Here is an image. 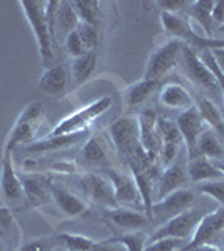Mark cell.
<instances>
[{
    "mask_svg": "<svg viewBox=\"0 0 224 251\" xmlns=\"http://www.w3.org/2000/svg\"><path fill=\"white\" fill-rule=\"evenodd\" d=\"M19 5L22 7L28 25L37 39L39 54L44 67H52L54 66V50H52V37L46 17V2H42V0H20Z\"/></svg>",
    "mask_w": 224,
    "mask_h": 251,
    "instance_id": "cell-1",
    "label": "cell"
},
{
    "mask_svg": "<svg viewBox=\"0 0 224 251\" xmlns=\"http://www.w3.org/2000/svg\"><path fill=\"white\" fill-rule=\"evenodd\" d=\"M112 106V97L105 96L100 99L94 100L89 106H85L79 111L72 112L67 117H64L59 124L55 126L50 131L49 136H62V134H72V132H80V131H87V127L91 126V123L100 117Z\"/></svg>",
    "mask_w": 224,
    "mask_h": 251,
    "instance_id": "cell-2",
    "label": "cell"
},
{
    "mask_svg": "<svg viewBox=\"0 0 224 251\" xmlns=\"http://www.w3.org/2000/svg\"><path fill=\"white\" fill-rule=\"evenodd\" d=\"M46 116V109L42 102H30L19 116L17 123L12 127L9 137L5 141V151L12 152L20 144H30L37 132L40 123Z\"/></svg>",
    "mask_w": 224,
    "mask_h": 251,
    "instance_id": "cell-3",
    "label": "cell"
},
{
    "mask_svg": "<svg viewBox=\"0 0 224 251\" xmlns=\"http://www.w3.org/2000/svg\"><path fill=\"white\" fill-rule=\"evenodd\" d=\"M204 214L206 211H202L201 208H191L184 213L177 214V216H173L171 220L164 221L152 233V236L149 238V241L162 240V238H176V240L181 241L191 240Z\"/></svg>",
    "mask_w": 224,
    "mask_h": 251,
    "instance_id": "cell-4",
    "label": "cell"
},
{
    "mask_svg": "<svg viewBox=\"0 0 224 251\" xmlns=\"http://www.w3.org/2000/svg\"><path fill=\"white\" fill-rule=\"evenodd\" d=\"M181 46L182 42L177 39H173L161 46L157 50L150 54V57L146 64L144 77L149 80H161L168 72L173 71L177 66L179 59H181Z\"/></svg>",
    "mask_w": 224,
    "mask_h": 251,
    "instance_id": "cell-5",
    "label": "cell"
},
{
    "mask_svg": "<svg viewBox=\"0 0 224 251\" xmlns=\"http://www.w3.org/2000/svg\"><path fill=\"white\" fill-rule=\"evenodd\" d=\"M80 188L85 198L92 201V203L102 206L105 209L117 208V201L114 196V188L111 181L104 176V174L97 173H87L80 177Z\"/></svg>",
    "mask_w": 224,
    "mask_h": 251,
    "instance_id": "cell-6",
    "label": "cell"
},
{
    "mask_svg": "<svg viewBox=\"0 0 224 251\" xmlns=\"http://www.w3.org/2000/svg\"><path fill=\"white\" fill-rule=\"evenodd\" d=\"M196 204V194H194L191 189H177V191L168 194L162 200L154 201L152 204V214H150V220H164L166 221L171 220L173 216H177V214L187 211L193 206Z\"/></svg>",
    "mask_w": 224,
    "mask_h": 251,
    "instance_id": "cell-7",
    "label": "cell"
},
{
    "mask_svg": "<svg viewBox=\"0 0 224 251\" xmlns=\"http://www.w3.org/2000/svg\"><path fill=\"white\" fill-rule=\"evenodd\" d=\"M176 126L181 132L182 137V144L186 146V152H187V159H193L198 156V139L202 134V131L207 127L204 124V121L201 119L198 107L193 106L186 111H182V114L177 117Z\"/></svg>",
    "mask_w": 224,
    "mask_h": 251,
    "instance_id": "cell-8",
    "label": "cell"
},
{
    "mask_svg": "<svg viewBox=\"0 0 224 251\" xmlns=\"http://www.w3.org/2000/svg\"><path fill=\"white\" fill-rule=\"evenodd\" d=\"M223 233H224V208H219L216 211L206 213L202 216V220L198 225L193 238L179 251H189L199 245H207V243L213 245V241L218 240Z\"/></svg>",
    "mask_w": 224,
    "mask_h": 251,
    "instance_id": "cell-9",
    "label": "cell"
},
{
    "mask_svg": "<svg viewBox=\"0 0 224 251\" xmlns=\"http://www.w3.org/2000/svg\"><path fill=\"white\" fill-rule=\"evenodd\" d=\"M181 59L187 75H189V79L194 84H198L202 89H207V91H218L219 86L216 82L214 74L204 66V62L199 59V55L194 52V49L184 42L181 46Z\"/></svg>",
    "mask_w": 224,
    "mask_h": 251,
    "instance_id": "cell-10",
    "label": "cell"
},
{
    "mask_svg": "<svg viewBox=\"0 0 224 251\" xmlns=\"http://www.w3.org/2000/svg\"><path fill=\"white\" fill-rule=\"evenodd\" d=\"M20 183L24 188V196L28 201V204L37 208V206L47 204L52 201V194H50V177L46 174L40 173H25V174H19Z\"/></svg>",
    "mask_w": 224,
    "mask_h": 251,
    "instance_id": "cell-11",
    "label": "cell"
},
{
    "mask_svg": "<svg viewBox=\"0 0 224 251\" xmlns=\"http://www.w3.org/2000/svg\"><path fill=\"white\" fill-rule=\"evenodd\" d=\"M157 119L159 117L156 114V111H152V109H146L137 117L139 129H141V146L144 149L150 164H154V159L161 152V137H159L156 127Z\"/></svg>",
    "mask_w": 224,
    "mask_h": 251,
    "instance_id": "cell-12",
    "label": "cell"
},
{
    "mask_svg": "<svg viewBox=\"0 0 224 251\" xmlns=\"http://www.w3.org/2000/svg\"><path fill=\"white\" fill-rule=\"evenodd\" d=\"M0 189H2L3 200L7 203H19L24 198V188L20 183L19 174L15 173L14 163H12V152L3 151L2 159V173H0Z\"/></svg>",
    "mask_w": 224,
    "mask_h": 251,
    "instance_id": "cell-13",
    "label": "cell"
},
{
    "mask_svg": "<svg viewBox=\"0 0 224 251\" xmlns=\"http://www.w3.org/2000/svg\"><path fill=\"white\" fill-rule=\"evenodd\" d=\"M89 139V131L72 132V134H62V136H47L46 139L32 141L30 144L25 146V151L37 154V152H52L59 149H66L69 146L79 144L82 141Z\"/></svg>",
    "mask_w": 224,
    "mask_h": 251,
    "instance_id": "cell-14",
    "label": "cell"
},
{
    "mask_svg": "<svg viewBox=\"0 0 224 251\" xmlns=\"http://www.w3.org/2000/svg\"><path fill=\"white\" fill-rule=\"evenodd\" d=\"M50 194H52V201L55 203L57 208L69 218L80 216V214L87 211V203L84 200H80L77 194L69 191L67 188H64V186L52 184Z\"/></svg>",
    "mask_w": 224,
    "mask_h": 251,
    "instance_id": "cell-15",
    "label": "cell"
},
{
    "mask_svg": "<svg viewBox=\"0 0 224 251\" xmlns=\"http://www.w3.org/2000/svg\"><path fill=\"white\" fill-rule=\"evenodd\" d=\"M69 86V72L62 64H54L44 71L42 77L39 80V89L47 96L59 97L67 91Z\"/></svg>",
    "mask_w": 224,
    "mask_h": 251,
    "instance_id": "cell-16",
    "label": "cell"
},
{
    "mask_svg": "<svg viewBox=\"0 0 224 251\" xmlns=\"http://www.w3.org/2000/svg\"><path fill=\"white\" fill-rule=\"evenodd\" d=\"M107 171V179L111 181L114 188V196H116L117 204H134L141 201L139 191H137L136 181L132 176H125V174H119L112 169H105Z\"/></svg>",
    "mask_w": 224,
    "mask_h": 251,
    "instance_id": "cell-17",
    "label": "cell"
},
{
    "mask_svg": "<svg viewBox=\"0 0 224 251\" xmlns=\"http://www.w3.org/2000/svg\"><path fill=\"white\" fill-rule=\"evenodd\" d=\"M186 176H187V169L184 164L173 163L171 166H168L157 179V193H156L157 200H162L168 194L181 189L182 184L186 183Z\"/></svg>",
    "mask_w": 224,
    "mask_h": 251,
    "instance_id": "cell-18",
    "label": "cell"
},
{
    "mask_svg": "<svg viewBox=\"0 0 224 251\" xmlns=\"http://www.w3.org/2000/svg\"><path fill=\"white\" fill-rule=\"evenodd\" d=\"M105 218L111 223H114L119 229H124L125 233L139 231L149 221V218L144 213L134 211V209H122V208L107 209L105 211Z\"/></svg>",
    "mask_w": 224,
    "mask_h": 251,
    "instance_id": "cell-19",
    "label": "cell"
},
{
    "mask_svg": "<svg viewBox=\"0 0 224 251\" xmlns=\"http://www.w3.org/2000/svg\"><path fill=\"white\" fill-rule=\"evenodd\" d=\"M159 100L162 106L171 109H189L194 106L193 96L186 91L181 84L177 82H168L161 87L159 92Z\"/></svg>",
    "mask_w": 224,
    "mask_h": 251,
    "instance_id": "cell-20",
    "label": "cell"
},
{
    "mask_svg": "<svg viewBox=\"0 0 224 251\" xmlns=\"http://www.w3.org/2000/svg\"><path fill=\"white\" fill-rule=\"evenodd\" d=\"M161 24L164 27V30L171 34L173 37L184 44H191V40L194 37V29L189 24V20L182 17L181 14H169V12H161Z\"/></svg>",
    "mask_w": 224,
    "mask_h": 251,
    "instance_id": "cell-21",
    "label": "cell"
},
{
    "mask_svg": "<svg viewBox=\"0 0 224 251\" xmlns=\"http://www.w3.org/2000/svg\"><path fill=\"white\" fill-rule=\"evenodd\" d=\"M187 174L194 183H204V181L218 179V177H224L223 173L219 171V168L213 163L211 159H207L204 156H196L193 159H187Z\"/></svg>",
    "mask_w": 224,
    "mask_h": 251,
    "instance_id": "cell-22",
    "label": "cell"
},
{
    "mask_svg": "<svg viewBox=\"0 0 224 251\" xmlns=\"http://www.w3.org/2000/svg\"><path fill=\"white\" fill-rule=\"evenodd\" d=\"M161 87V80H149V79H141L137 82H134L132 86H129L124 92V102L129 109L137 107L141 104H144L157 89Z\"/></svg>",
    "mask_w": 224,
    "mask_h": 251,
    "instance_id": "cell-23",
    "label": "cell"
},
{
    "mask_svg": "<svg viewBox=\"0 0 224 251\" xmlns=\"http://www.w3.org/2000/svg\"><path fill=\"white\" fill-rule=\"evenodd\" d=\"M80 24L79 17H77V12L72 5V2H59L55 12V37L57 34L60 35V39L66 40V37L71 32L77 29V25Z\"/></svg>",
    "mask_w": 224,
    "mask_h": 251,
    "instance_id": "cell-24",
    "label": "cell"
},
{
    "mask_svg": "<svg viewBox=\"0 0 224 251\" xmlns=\"http://www.w3.org/2000/svg\"><path fill=\"white\" fill-rule=\"evenodd\" d=\"M198 156H204L211 161H223L224 159V146L213 129L206 127L198 139Z\"/></svg>",
    "mask_w": 224,
    "mask_h": 251,
    "instance_id": "cell-25",
    "label": "cell"
},
{
    "mask_svg": "<svg viewBox=\"0 0 224 251\" xmlns=\"http://www.w3.org/2000/svg\"><path fill=\"white\" fill-rule=\"evenodd\" d=\"M214 2L213 0H196V2L189 3V9L187 14L189 17L194 20L196 24L201 25V29L204 30L207 39H213V29H214V22L211 17V10H213Z\"/></svg>",
    "mask_w": 224,
    "mask_h": 251,
    "instance_id": "cell-26",
    "label": "cell"
},
{
    "mask_svg": "<svg viewBox=\"0 0 224 251\" xmlns=\"http://www.w3.org/2000/svg\"><path fill=\"white\" fill-rule=\"evenodd\" d=\"M97 66V52L96 50H89L84 55L77 57L72 60V80H74L75 86H80L94 74Z\"/></svg>",
    "mask_w": 224,
    "mask_h": 251,
    "instance_id": "cell-27",
    "label": "cell"
},
{
    "mask_svg": "<svg viewBox=\"0 0 224 251\" xmlns=\"http://www.w3.org/2000/svg\"><path fill=\"white\" fill-rule=\"evenodd\" d=\"M198 111L201 114V119L204 121V124L207 126L209 129H213L216 134H221L224 136V119L219 112V109L214 106L213 100L209 99H201L198 104Z\"/></svg>",
    "mask_w": 224,
    "mask_h": 251,
    "instance_id": "cell-28",
    "label": "cell"
},
{
    "mask_svg": "<svg viewBox=\"0 0 224 251\" xmlns=\"http://www.w3.org/2000/svg\"><path fill=\"white\" fill-rule=\"evenodd\" d=\"M82 159L89 166H99V168H105V169L109 166L105 149L102 143H100V139H97V137H89L85 141V146L82 149Z\"/></svg>",
    "mask_w": 224,
    "mask_h": 251,
    "instance_id": "cell-29",
    "label": "cell"
},
{
    "mask_svg": "<svg viewBox=\"0 0 224 251\" xmlns=\"http://www.w3.org/2000/svg\"><path fill=\"white\" fill-rule=\"evenodd\" d=\"M104 243H107V245H121L127 251H144L146 245H148V236L142 231H131L121 234V236L109 238Z\"/></svg>",
    "mask_w": 224,
    "mask_h": 251,
    "instance_id": "cell-30",
    "label": "cell"
},
{
    "mask_svg": "<svg viewBox=\"0 0 224 251\" xmlns=\"http://www.w3.org/2000/svg\"><path fill=\"white\" fill-rule=\"evenodd\" d=\"M80 22L96 25L99 24V2L96 0H74L72 2Z\"/></svg>",
    "mask_w": 224,
    "mask_h": 251,
    "instance_id": "cell-31",
    "label": "cell"
},
{
    "mask_svg": "<svg viewBox=\"0 0 224 251\" xmlns=\"http://www.w3.org/2000/svg\"><path fill=\"white\" fill-rule=\"evenodd\" d=\"M59 241L64 245L66 251H91L97 245V241H94L92 238L82 236V234H71V233L59 234Z\"/></svg>",
    "mask_w": 224,
    "mask_h": 251,
    "instance_id": "cell-32",
    "label": "cell"
},
{
    "mask_svg": "<svg viewBox=\"0 0 224 251\" xmlns=\"http://www.w3.org/2000/svg\"><path fill=\"white\" fill-rule=\"evenodd\" d=\"M198 189L201 194H206L211 200H214L219 204V208H224V177L199 183Z\"/></svg>",
    "mask_w": 224,
    "mask_h": 251,
    "instance_id": "cell-33",
    "label": "cell"
},
{
    "mask_svg": "<svg viewBox=\"0 0 224 251\" xmlns=\"http://www.w3.org/2000/svg\"><path fill=\"white\" fill-rule=\"evenodd\" d=\"M199 59H201L202 62H204V66L214 74L216 82H218V86H219V91H223V94H224V71H223L221 64L218 62V59L214 57L213 50H202L201 54H199Z\"/></svg>",
    "mask_w": 224,
    "mask_h": 251,
    "instance_id": "cell-34",
    "label": "cell"
},
{
    "mask_svg": "<svg viewBox=\"0 0 224 251\" xmlns=\"http://www.w3.org/2000/svg\"><path fill=\"white\" fill-rule=\"evenodd\" d=\"M75 32L79 34V37L82 39V42L87 50H96L97 42H99V30H97L96 25L80 22L79 25H77Z\"/></svg>",
    "mask_w": 224,
    "mask_h": 251,
    "instance_id": "cell-35",
    "label": "cell"
},
{
    "mask_svg": "<svg viewBox=\"0 0 224 251\" xmlns=\"http://www.w3.org/2000/svg\"><path fill=\"white\" fill-rule=\"evenodd\" d=\"M64 46H66V50L69 52V55H71L72 59H77V57H80V55H84L85 52H89L84 46L82 39L79 37V34H77L75 30L67 35L66 40H64Z\"/></svg>",
    "mask_w": 224,
    "mask_h": 251,
    "instance_id": "cell-36",
    "label": "cell"
},
{
    "mask_svg": "<svg viewBox=\"0 0 224 251\" xmlns=\"http://www.w3.org/2000/svg\"><path fill=\"white\" fill-rule=\"evenodd\" d=\"M182 241L176 238H162V240L148 241L144 251H179L182 248Z\"/></svg>",
    "mask_w": 224,
    "mask_h": 251,
    "instance_id": "cell-37",
    "label": "cell"
},
{
    "mask_svg": "<svg viewBox=\"0 0 224 251\" xmlns=\"http://www.w3.org/2000/svg\"><path fill=\"white\" fill-rule=\"evenodd\" d=\"M189 3L186 0H166V2H157V5L161 7L162 12H169V14H181L182 10L189 9Z\"/></svg>",
    "mask_w": 224,
    "mask_h": 251,
    "instance_id": "cell-38",
    "label": "cell"
},
{
    "mask_svg": "<svg viewBox=\"0 0 224 251\" xmlns=\"http://www.w3.org/2000/svg\"><path fill=\"white\" fill-rule=\"evenodd\" d=\"M20 251H52V246L47 240H34L25 243Z\"/></svg>",
    "mask_w": 224,
    "mask_h": 251,
    "instance_id": "cell-39",
    "label": "cell"
},
{
    "mask_svg": "<svg viewBox=\"0 0 224 251\" xmlns=\"http://www.w3.org/2000/svg\"><path fill=\"white\" fill-rule=\"evenodd\" d=\"M211 17H213V22L218 24V25H224V0H218L214 2L213 10H211Z\"/></svg>",
    "mask_w": 224,
    "mask_h": 251,
    "instance_id": "cell-40",
    "label": "cell"
},
{
    "mask_svg": "<svg viewBox=\"0 0 224 251\" xmlns=\"http://www.w3.org/2000/svg\"><path fill=\"white\" fill-rule=\"evenodd\" d=\"M189 251H223L219 246H216V245H199V246H196V248H193V250H189Z\"/></svg>",
    "mask_w": 224,
    "mask_h": 251,
    "instance_id": "cell-41",
    "label": "cell"
},
{
    "mask_svg": "<svg viewBox=\"0 0 224 251\" xmlns=\"http://www.w3.org/2000/svg\"><path fill=\"white\" fill-rule=\"evenodd\" d=\"M214 57L218 59V62H221V60H224V49H218V50H213Z\"/></svg>",
    "mask_w": 224,
    "mask_h": 251,
    "instance_id": "cell-42",
    "label": "cell"
},
{
    "mask_svg": "<svg viewBox=\"0 0 224 251\" xmlns=\"http://www.w3.org/2000/svg\"><path fill=\"white\" fill-rule=\"evenodd\" d=\"M216 166H218L219 171H221V173H223V176H224V159H223V161H218V163H216Z\"/></svg>",
    "mask_w": 224,
    "mask_h": 251,
    "instance_id": "cell-43",
    "label": "cell"
},
{
    "mask_svg": "<svg viewBox=\"0 0 224 251\" xmlns=\"http://www.w3.org/2000/svg\"><path fill=\"white\" fill-rule=\"evenodd\" d=\"M0 251H7V248H5V245H3L2 241H0Z\"/></svg>",
    "mask_w": 224,
    "mask_h": 251,
    "instance_id": "cell-44",
    "label": "cell"
},
{
    "mask_svg": "<svg viewBox=\"0 0 224 251\" xmlns=\"http://www.w3.org/2000/svg\"><path fill=\"white\" fill-rule=\"evenodd\" d=\"M219 30H221V32H224V25H223V27H219Z\"/></svg>",
    "mask_w": 224,
    "mask_h": 251,
    "instance_id": "cell-45",
    "label": "cell"
},
{
    "mask_svg": "<svg viewBox=\"0 0 224 251\" xmlns=\"http://www.w3.org/2000/svg\"><path fill=\"white\" fill-rule=\"evenodd\" d=\"M0 209H2V208H0Z\"/></svg>",
    "mask_w": 224,
    "mask_h": 251,
    "instance_id": "cell-46",
    "label": "cell"
}]
</instances>
